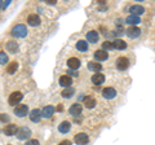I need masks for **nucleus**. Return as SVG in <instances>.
<instances>
[{"mask_svg": "<svg viewBox=\"0 0 155 145\" xmlns=\"http://www.w3.org/2000/svg\"><path fill=\"white\" fill-rule=\"evenodd\" d=\"M67 66L70 67V70H76L80 67V60L76 59V57H71V59L67 60Z\"/></svg>", "mask_w": 155, "mask_h": 145, "instance_id": "obj_13", "label": "nucleus"}, {"mask_svg": "<svg viewBox=\"0 0 155 145\" xmlns=\"http://www.w3.org/2000/svg\"><path fill=\"white\" fill-rule=\"evenodd\" d=\"M18 49H19V47H18V44H17V42L9 40V42L7 43V51H8L9 53H13V55H16V53L18 52Z\"/></svg>", "mask_w": 155, "mask_h": 145, "instance_id": "obj_16", "label": "nucleus"}, {"mask_svg": "<svg viewBox=\"0 0 155 145\" xmlns=\"http://www.w3.org/2000/svg\"><path fill=\"white\" fill-rule=\"evenodd\" d=\"M74 141L76 144H79V145H85V144H88L89 137H88V135L87 133L80 132V133H76L74 136Z\"/></svg>", "mask_w": 155, "mask_h": 145, "instance_id": "obj_5", "label": "nucleus"}, {"mask_svg": "<svg viewBox=\"0 0 155 145\" xmlns=\"http://www.w3.org/2000/svg\"><path fill=\"white\" fill-rule=\"evenodd\" d=\"M125 22H127L128 25H130V26H134V25H137V23L141 22V20H140L138 16H133V14H130V16H128L127 18H125Z\"/></svg>", "mask_w": 155, "mask_h": 145, "instance_id": "obj_22", "label": "nucleus"}, {"mask_svg": "<svg viewBox=\"0 0 155 145\" xmlns=\"http://www.w3.org/2000/svg\"><path fill=\"white\" fill-rule=\"evenodd\" d=\"M28 113V106L27 105H18L14 108V114L17 115V117L22 118V117H26Z\"/></svg>", "mask_w": 155, "mask_h": 145, "instance_id": "obj_6", "label": "nucleus"}, {"mask_svg": "<svg viewBox=\"0 0 155 145\" xmlns=\"http://www.w3.org/2000/svg\"><path fill=\"white\" fill-rule=\"evenodd\" d=\"M7 61H8V56L5 55V52L2 51V52H0V64H2V65H5Z\"/></svg>", "mask_w": 155, "mask_h": 145, "instance_id": "obj_30", "label": "nucleus"}, {"mask_svg": "<svg viewBox=\"0 0 155 145\" xmlns=\"http://www.w3.org/2000/svg\"><path fill=\"white\" fill-rule=\"evenodd\" d=\"M88 69H89L91 71H96V72H98L101 69H102V66H101V64H98V62L91 61V62H88Z\"/></svg>", "mask_w": 155, "mask_h": 145, "instance_id": "obj_24", "label": "nucleus"}, {"mask_svg": "<svg viewBox=\"0 0 155 145\" xmlns=\"http://www.w3.org/2000/svg\"><path fill=\"white\" fill-rule=\"evenodd\" d=\"M129 12L133 14V16H138V14H143L145 13V8L142 5H140V4H134L129 8Z\"/></svg>", "mask_w": 155, "mask_h": 145, "instance_id": "obj_14", "label": "nucleus"}, {"mask_svg": "<svg viewBox=\"0 0 155 145\" xmlns=\"http://www.w3.org/2000/svg\"><path fill=\"white\" fill-rule=\"evenodd\" d=\"M27 23L30 26H38V25H40V18H39L38 14H30V16L27 17Z\"/></svg>", "mask_w": 155, "mask_h": 145, "instance_id": "obj_18", "label": "nucleus"}, {"mask_svg": "<svg viewBox=\"0 0 155 145\" xmlns=\"http://www.w3.org/2000/svg\"><path fill=\"white\" fill-rule=\"evenodd\" d=\"M8 4H9V2H2V11L8 5Z\"/></svg>", "mask_w": 155, "mask_h": 145, "instance_id": "obj_35", "label": "nucleus"}, {"mask_svg": "<svg viewBox=\"0 0 155 145\" xmlns=\"http://www.w3.org/2000/svg\"><path fill=\"white\" fill-rule=\"evenodd\" d=\"M114 48L115 49H119V51H123L127 48V43L122 39H116V40H114Z\"/></svg>", "mask_w": 155, "mask_h": 145, "instance_id": "obj_23", "label": "nucleus"}, {"mask_svg": "<svg viewBox=\"0 0 155 145\" xmlns=\"http://www.w3.org/2000/svg\"><path fill=\"white\" fill-rule=\"evenodd\" d=\"M3 132L5 133L7 136H13V135H17V132H18V127H17L16 124L11 123V124L5 126V128L3 130Z\"/></svg>", "mask_w": 155, "mask_h": 145, "instance_id": "obj_10", "label": "nucleus"}, {"mask_svg": "<svg viewBox=\"0 0 155 145\" xmlns=\"http://www.w3.org/2000/svg\"><path fill=\"white\" fill-rule=\"evenodd\" d=\"M76 49L80 51V52H85L88 51V43L84 42V40H79L76 43Z\"/></svg>", "mask_w": 155, "mask_h": 145, "instance_id": "obj_27", "label": "nucleus"}, {"mask_svg": "<svg viewBox=\"0 0 155 145\" xmlns=\"http://www.w3.org/2000/svg\"><path fill=\"white\" fill-rule=\"evenodd\" d=\"M115 64H116V69L124 71L129 67V60L127 59V57H119Z\"/></svg>", "mask_w": 155, "mask_h": 145, "instance_id": "obj_4", "label": "nucleus"}, {"mask_svg": "<svg viewBox=\"0 0 155 145\" xmlns=\"http://www.w3.org/2000/svg\"><path fill=\"white\" fill-rule=\"evenodd\" d=\"M22 99H23L22 92H19V91H16V92H12L11 95H9L8 104H9V105H12V106H14V105H17V106H18V104L21 103V100H22Z\"/></svg>", "mask_w": 155, "mask_h": 145, "instance_id": "obj_2", "label": "nucleus"}, {"mask_svg": "<svg viewBox=\"0 0 155 145\" xmlns=\"http://www.w3.org/2000/svg\"><path fill=\"white\" fill-rule=\"evenodd\" d=\"M58 145H71V141L70 140H64V141H61Z\"/></svg>", "mask_w": 155, "mask_h": 145, "instance_id": "obj_33", "label": "nucleus"}, {"mask_svg": "<svg viewBox=\"0 0 155 145\" xmlns=\"http://www.w3.org/2000/svg\"><path fill=\"white\" fill-rule=\"evenodd\" d=\"M74 93H75V89L72 88V87H69V88H65L62 91L61 95H62V97H65V99H70L74 96Z\"/></svg>", "mask_w": 155, "mask_h": 145, "instance_id": "obj_25", "label": "nucleus"}, {"mask_svg": "<svg viewBox=\"0 0 155 145\" xmlns=\"http://www.w3.org/2000/svg\"><path fill=\"white\" fill-rule=\"evenodd\" d=\"M30 120L31 122H34V123H39L40 122V119H41V110H39V109H34V110H31L30 112Z\"/></svg>", "mask_w": 155, "mask_h": 145, "instance_id": "obj_7", "label": "nucleus"}, {"mask_svg": "<svg viewBox=\"0 0 155 145\" xmlns=\"http://www.w3.org/2000/svg\"><path fill=\"white\" fill-rule=\"evenodd\" d=\"M71 130V123L67 122V120H64L60 126H58V131H60L61 133H67Z\"/></svg>", "mask_w": 155, "mask_h": 145, "instance_id": "obj_20", "label": "nucleus"}, {"mask_svg": "<svg viewBox=\"0 0 155 145\" xmlns=\"http://www.w3.org/2000/svg\"><path fill=\"white\" fill-rule=\"evenodd\" d=\"M127 35L129 38H132V39H136V38H138L141 35V30H140L137 26H130L127 30Z\"/></svg>", "mask_w": 155, "mask_h": 145, "instance_id": "obj_12", "label": "nucleus"}, {"mask_svg": "<svg viewBox=\"0 0 155 145\" xmlns=\"http://www.w3.org/2000/svg\"><path fill=\"white\" fill-rule=\"evenodd\" d=\"M17 69H18V64L16 61H13V62H11V64H8L7 72H8V74H14V72L17 71Z\"/></svg>", "mask_w": 155, "mask_h": 145, "instance_id": "obj_28", "label": "nucleus"}, {"mask_svg": "<svg viewBox=\"0 0 155 145\" xmlns=\"http://www.w3.org/2000/svg\"><path fill=\"white\" fill-rule=\"evenodd\" d=\"M47 3H48V4H54L56 0H47Z\"/></svg>", "mask_w": 155, "mask_h": 145, "instance_id": "obj_36", "label": "nucleus"}, {"mask_svg": "<svg viewBox=\"0 0 155 145\" xmlns=\"http://www.w3.org/2000/svg\"><path fill=\"white\" fill-rule=\"evenodd\" d=\"M102 96L106 100H111L116 96V91L113 88V87H106V88L102 89Z\"/></svg>", "mask_w": 155, "mask_h": 145, "instance_id": "obj_9", "label": "nucleus"}, {"mask_svg": "<svg viewBox=\"0 0 155 145\" xmlns=\"http://www.w3.org/2000/svg\"><path fill=\"white\" fill-rule=\"evenodd\" d=\"M107 57H109V53L106 51H104V49H98V51L94 52V59L97 61H106Z\"/></svg>", "mask_w": 155, "mask_h": 145, "instance_id": "obj_15", "label": "nucleus"}, {"mask_svg": "<svg viewBox=\"0 0 155 145\" xmlns=\"http://www.w3.org/2000/svg\"><path fill=\"white\" fill-rule=\"evenodd\" d=\"M104 82H105V75L104 74H100V72H97V74L92 75V83H93V84L100 86V84H102Z\"/></svg>", "mask_w": 155, "mask_h": 145, "instance_id": "obj_19", "label": "nucleus"}, {"mask_svg": "<svg viewBox=\"0 0 155 145\" xmlns=\"http://www.w3.org/2000/svg\"><path fill=\"white\" fill-rule=\"evenodd\" d=\"M60 84L62 87H66V88H69V87H71L72 84V79L70 78L69 75H62L60 78Z\"/></svg>", "mask_w": 155, "mask_h": 145, "instance_id": "obj_21", "label": "nucleus"}, {"mask_svg": "<svg viewBox=\"0 0 155 145\" xmlns=\"http://www.w3.org/2000/svg\"><path fill=\"white\" fill-rule=\"evenodd\" d=\"M26 145H40V144H39V141H38V140L32 139V140H28V141L26 143Z\"/></svg>", "mask_w": 155, "mask_h": 145, "instance_id": "obj_31", "label": "nucleus"}, {"mask_svg": "<svg viewBox=\"0 0 155 145\" xmlns=\"http://www.w3.org/2000/svg\"><path fill=\"white\" fill-rule=\"evenodd\" d=\"M81 110H83V106H81L79 103H75L70 106L69 109V113L72 115V117H76V115H80L81 114Z\"/></svg>", "mask_w": 155, "mask_h": 145, "instance_id": "obj_8", "label": "nucleus"}, {"mask_svg": "<svg viewBox=\"0 0 155 145\" xmlns=\"http://www.w3.org/2000/svg\"><path fill=\"white\" fill-rule=\"evenodd\" d=\"M69 74H71L72 76H78V75H79V74H78V72L75 71V70H70V71H69Z\"/></svg>", "mask_w": 155, "mask_h": 145, "instance_id": "obj_34", "label": "nucleus"}, {"mask_svg": "<svg viewBox=\"0 0 155 145\" xmlns=\"http://www.w3.org/2000/svg\"><path fill=\"white\" fill-rule=\"evenodd\" d=\"M102 48L104 51H111V49H115L114 48V42H110V40H106L102 43Z\"/></svg>", "mask_w": 155, "mask_h": 145, "instance_id": "obj_29", "label": "nucleus"}, {"mask_svg": "<svg viewBox=\"0 0 155 145\" xmlns=\"http://www.w3.org/2000/svg\"><path fill=\"white\" fill-rule=\"evenodd\" d=\"M9 120V117L7 114H2V122H8Z\"/></svg>", "mask_w": 155, "mask_h": 145, "instance_id": "obj_32", "label": "nucleus"}, {"mask_svg": "<svg viewBox=\"0 0 155 145\" xmlns=\"http://www.w3.org/2000/svg\"><path fill=\"white\" fill-rule=\"evenodd\" d=\"M84 105H85V108H88V109H93L94 106H96V100L93 97H84Z\"/></svg>", "mask_w": 155, "mask_h": 145, "instance_id": "obj_26", "label": "nucleus"}, {"mask_svg": "<svg viewBox=\"0 0 155 145\" xmlns=\"http://www.w3.org/2000/svg\"><path fill=\"white\" fill-rule=\"evenodd\" d=\"M31 136V130L26 127V126H23V127H19L18 128V132H17V137L19 140H26Z\"/></svg>", "mask_w": 155, "mask_h": 145, "instance_id": "obj_3", "label": "nucleus"}, {"mask_svg": "<svg viewBox=\"0 0 155 145\" xmlns=\"http://www.w3.org/2000/svg\"><path fill=\"white\" fill-rule=\"evenodd\" d=\"M98 38H100L98 32L94 31V30H92V31H89V32H87V40H88L89 43H92V44H94V43L98 42Z\"/></svg>", "mask_w": 155, "mask_h": 145, "instance_id": "obj_17", "label": "nucleus"}, {"mask_svg": "<svg viewBox=\"0 0 155 145\" xmlns=\"http://www.w3.org/2000/svg\"><path fill=\"white\" fill-rule=\"evenodd\" d=\"M11 34L14 38H25L27 35V29L25 25H21V23H19V25H16L12 29Z\"/></svg>", "mask_w": 155, "mask_h": 145, "instance_id": "obj_1", "label": "nucleus"}, {"mask_svg": "<svg viewBox=\"0 0 155 145\" xmlns=\"http://www.w3.org/2000/svg\"><path fill=\"white\" fill-rule=\"evenodd\" d=\"M56 112V109H54V106H52V105H47L44 106V108L41 109V115L44 118H51L53 114H54Z\"/></svg>", "mask_w": 155, "mask_h": 145, "instance_id": "obj_11", "label": "nucleus"}]
</instances>
